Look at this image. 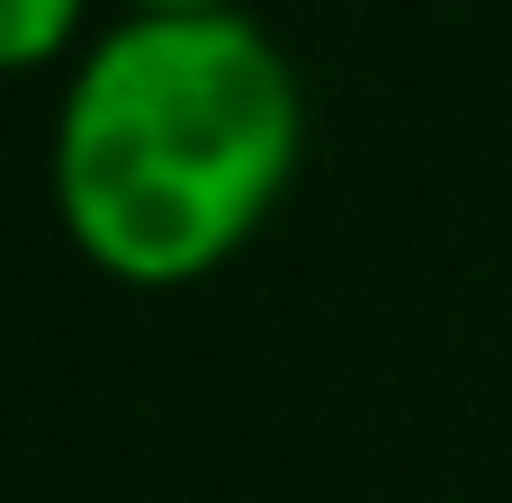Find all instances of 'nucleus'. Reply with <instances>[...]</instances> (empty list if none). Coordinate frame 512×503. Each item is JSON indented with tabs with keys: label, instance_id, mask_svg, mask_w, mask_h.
I'll return each mask as SVG.
<instances>
[{
	"label": "nucleus",
	"instance_id": "nucleus-1",
	"mask_svg": "<svg viewBox=\"0 0 512 503\" xmlns=\"http://www.w3.org/2000/svg\"><path fill=\"white\" fill-rule=\"evenodd\" d=\"M306 90L252 9H117L54 99V225L117 288H198L288 198Z\"/></svg>",
	"mask_w": 512,
	"mask_h": 503
},
{
	"label": "nucleus",
	"instance_id": "nucleus-2",
	"mask_svg": "<svg viewBox=\"0 0 512 503\" xmlns=\"http://www.w3.org/2000/svg\"><path fill=\"white\" fill-rule=\"evenodd\" d=\"M90 45V0H0V72H45Z\"/></svg>",
	"mask_w": 512,
	"mask_h": 503
},
{
	"label": "nucleus",
	"instance_id": "nucleus-3",
	"mask_svg": "<svg viewBox=\"0 0 512 503\" xmlns=\"http://www.w3.org/2000/svg\"><path fill=\"white\" fill-rule=\"evenodd\" d=\"M117 9H243V0H117Z\"/></svg>",
	"mask_w": 512,
	"mask_h": 503
}]
</instances>
